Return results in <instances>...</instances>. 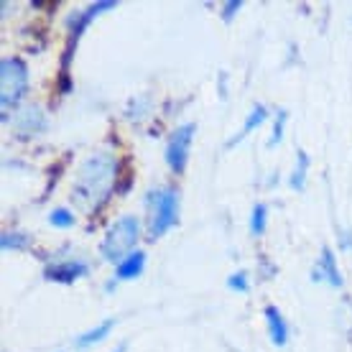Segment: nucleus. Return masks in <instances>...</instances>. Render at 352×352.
Segmentation results:
<instances>
[{"label": "nucleus", "mask_w": 352, "mask_h": 352, "mask_svg": "<svg viewBox=\"0 0 352 352\" xmlns=\"http://www.w3.org/2000/svg\"><path fill=\"white\" fill-rule=\"evenodd\" d=\"M286 120H289V113L286 110H278V118H276V125H273V135H271V146H278L283 138V125H286Z\"/></svg>", "instance_id": "18"}, {"label": "nucleus", "mask_w": 352, "mask_h": 352, "mask_svg": "<svg viewBox=\"0 0 352 352\" xmlns=\"http://www.w3.org/2000/svg\"><path fill=\"white\" fill-rule=\"evenodd\" d=\"M28 69L18 56H8L0 62V107L8 110L26 95Z\"/></svg>", "instance_id": "4"}, {"label": "nucleus", "mask_w": 352, "mask_h": 352, "mask_svg": "<svg viewBox=\"0 0 352 352\" xmlns=\"http://www.w3.org/2000/svg\"><path fill=\"white\" fill-rule=\"evenodd\" d=\"M85 273H87V263H82V261H69V263L49 265V268H46V281L74 283L77 278H82Z\"/></svg>", "instance_id": "8"}, {"label": "nucleus", "mask_w": 352, "mask_h": 352, "mask_svg": "<svg viewBox=\"0 0 352 352\" xmlns=\"http://www.w3.org/2000/svg\"><path fill=\"white\" fill-rule=\"evenodd\" d=\"M135 243H138V220L120 217L110 225L105 240H102V258L120 265L131 253H135Z\"/></svg>", "instance_id": "2"}, {"label": "nucleus", "mask_w": 352, "mask_h": 352, "mask_svg": "<svg viewBox=\"0 0 352 352\" xmlns=\"http://www.w3.org/2000/svg\"><path fill=\"white\" fill-rule=\"evenodd\" d=\"M151 212H148V235L161 238L166 230L176 225V210H179V197L176 189H156L146 197Z\"/></svg>", "instance_id": "3"}, {"label": "nucleus", "mask_w": 352, "mask_h": 352, "mask_svg": "<svg viewBox=\"0 0 352 352\" xmlns=\"http://www.w3.org/2000/svg\"><path fill=\"white\" fill-rule=\"evenodd\" d=\"M115 327V319H105L102 324H97L95 329H89V332H85V335L77 340V344L80 347H87V344H97V342H102L107 335H110V329Z\"/></svg>", "instance_id": "13"}, {"label": "nucleus", "mask_w": 352, "mask_h": 352, "mask_svg": "<svg viewBox=\"0 0 352 352\" xmlns=\"http://www.w3.org/2000/svg\"><path fill=\"white\" fill-rule=\"evenodd\" d=\"M265 222H268V207H265V204H256V207H253V214H250V232H253L256 238L265 232Z\"/></svg>", "instance_id": "15"}, {"label": "nucleus", "mask_w": 352, "mask_h": 352, "mask_svg": "<svg viewBox=\"0 0 352 352\" xmlns=\"http://www.w3.org/2000/svg\"><path fill=\"white\" fill-rule=\"evenodd\" d=\"M131 184H133V171H128V168H123V174H120V182L115 184V189L120 194H125L128 189H131Z\"/></svg>", "instance_id": "21"}, {"label": "nucleus", "mask_w": 352, "mask_h": 352, "mask_svg": "<svg viewBox=\"0 0 352 352\" xmlns=\"http://www.w3.org/2000/svg\"><path fill=\"white\" fill-rule=\"evenodd\" d=\"M26 245H28L26 232H3V238H0V248L3 250H23Z\"/></svg>", "instance_id": "16"}, {"label": "nucleus", "mask_w": 352, "mask_h": 352, "mask_svg": "<svg viewBox=\"0 0 352 352\" xmlns=\"http://www.w3.org/2000/svg\"><path fill=\"white\" fill-rule=\"evenodd\" d=\"M118 3L115 0H102V3H92V6H87L85 10H77V13H72L69 18H67V26H69V44H77L80 41V36L85 34V28L95 21V16H100V13H105V10H113Z\"/></svg>", "instance_id": "6"}, {"label": "nucleus", "mask_w": 352, "mask_h": 352, "mask_svg": "<svg viewBox=\"0 0 352 352\" xmlns=\"http://www.w3.org/2000/svg\"><path fill=\"white\" fill-rule=\"evenodd\" d=\"M125 350H128V344H118V347H115V352H125Z\"/></svg>", "instance_id": "22"}, {"label": "nucleus", "mask_w": 352, "mask_h": 352, "mask_svg": "<svg viewBox=\"0 0 352 352\" xmlns=\"http://www.w3.org/2000/svg\"><path fill=\"white\" fill-rule=\"evenodd\" d=\"M143 265H146V253H143V250H135V253H131L123 263L118 265L115 278H118V281H131V278H138V276L143 273Z\"/></svg>", "instance_id": "11"}, {"label": "nucleus", "mask_w": 352, "mask_h": 352, "mask_svg": "<svg viewBox=\"0 0 352 352\" xmlns=\"http://www.w3.org/2000/svg\"><path fill=\"white\" fill-rule=\"evenodd\" d=\"M49 222H52L54 228H72L74 225V214L69 210H54L49 214Z\"/></svg>", "instance_id": "17"}, {"label": "nucleus", "mask_w": 352, "mask_h": 352, "mask_svg": "<svg viewBox=\"0 0 352 352\" xmlns=\"http://www.w3.org/2000/svg\"><path fill=\"white\" fill-rule=\"evenodd\" d=\"M265 118H268V110H265L263 105H256V107H253V113H250V115H248V118H245V123H243V128H240V133H238V135H235V138H232V141L228 143V146H235V143H240V141H243V138H245V135H248V133H253V131H256V128H258V125H261V123H263Z\"/></svg>", "instance_id": "12"}, {"label": "nucleus", "mask_w": 352, "mask_h": 352, "mask_svg": "<svg viewBox=\"0 0 352 352\" xmlns=\"http://www.w3.org/2000/svg\"><path fill=\"white\" fill-rule=\"evenodd\" d=\"M307 171H309V156L307 151H299L296 153V168H294V174H291V186L296 189V192H301L304 189V184H307Z\"/></svg>", "instance_id": "14"}, {"label": "nucleus", "mask_w": 352, "mask_h": 352, "mask_svg": "<svg viewBox=\"0 0 352 352\" xmlns=\"http://www.w3.org/2000/svg\"><path fill=\"white\" fill-rule=\"evenodd\" d=\"M228 286L232 291H240V294H245V291H248V273L245 271L232 273V276L228 278Z\"/></svg>", "instance_id": "19"}, {"label": "nucleus", "mask_w": 352, "mask_h": 352, "mask_svg": "<svg viewBox=\"0 0 352 352\" xmlns=\"http://www.w3.org/2000/svg\"><path fill=\"white\" fill-rule=\"evenodd\" d=\"M311 281H327L329 286H342V276H340V268H337L335 253L332 248H322V258L319 263L311 268Z\"/></svg>", "instance_id": "7"}, {"label": "nucleus", "mask_w": 352, "mask_h": 352, "mask_svg": "<svg viewBox=\"0 0 352 352\" xmlns=\"http://www.w3.org/2000/svg\"><path fill=\"white\" fill-rule=\"evenodd\" d=\"M115 174H118V164H115L113 156L110 153H95L92 159L82 164L77 184H74V199L87 210L102 207L110 197Z\"/></svg>", "instance_id": "1"}, {"label": "nucleus", "mask_w": 352, "mask_h": 352, "mask_svg": "<svg viewBox=\"0 0 352 352\" xmlns=\"http://www.w3.org/2000/svg\"><path fill=\"white\" fill-rule=\"evenodd\" d=\"M194 131H197V125L184 123V125H179V128L171 133V138H168L166 164L171 166V171H174V174H184L186 161H189V148H192Z\"/></svg>", "instance_id": "5"}, {"label": "nucleus", "mask_w": 352, "mask_h": 352, "mask_svg": "<svg viewBox=\"0 0 352 352\" xmlns=\"http://www.w3.org/2000/svg\"><path fill=\"white\" fill-rule=\"evenodd\" d=\"M265 322H268V335H271V342L283 347L289 342V324L283 314L278 311V307H265Z\"/></svg>", "instance_id": "10"}, {"label": "nucleus", "mask_w": 352, "mask_h": 352, "mask_svg": "<svg viewBox=\"0 0 352 352\" xmlns=\"http://www.w3.org/2000/svg\"><path fill=\"white\" fill-rule=\"evenodd\" d=\"M240 8H243V0H230L228 6H225V10H222V18H225V23H230V21H232V16H235Z\"/></svg>", "instance_id": "20"}, {"label": "nucleus", "mask_w": 352, "mask_h": 352, "mask_svg": "<svg viewBox=\"0 0 352 352\" xmlns=\"http://www.w3.org/2000/svg\"><path fill=\"white\" fill-rule=\"evenodd\" d=\"M16 128L21 133H41L46 128V115L38 105L23 107L16 118Z\"/></svg>", "instance_id": "9"}]
</instances>
